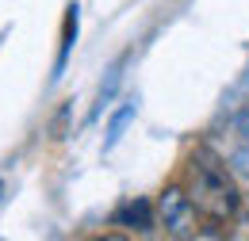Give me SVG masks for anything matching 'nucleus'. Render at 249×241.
Instances as JSON below:
<instances>
[{"label": "nucleus", "mask_w": 249, "mask_h": 241, "mask_svg": "<svg viewBox=\"0 0 249 241\" xmlns=\"http://www.w3.org/2000/svg\"><path fill=\"white\" fill-rule=\"evenodd\" d=\"M199 218L192 195L184 191V184H169L161 195H157V226L169 234V238H196L199 234Z\"/></svg>", "instance_id": "f03ea898"}, {"label": "nucleus", "mask_w": 249, "mask_h": 241, "mask_svg": "<svg viewBox=\"0 0 249 241\" xmlns=\"http://www.w3.org/2000/svg\"><path fill=\"white\" fill-rule=\"evenodd\" d=\"M180 184H184V191L192 195L196 211L203 214V222L226 226V222H234L242 214V191H238V184L230 180V172H226V165H222V157L215 150L199 146V150L192 153L188 165H184V180Z\"/></svg>", "instance_id": "f257e3e1"}, {"label": "nucleus", "mask_w": 249, "mask_h": 241, "mask_svg": "<svg viewBox=\"0 0 249 241\" xmlns=\"http://www.w3.org/2000/svg\"><path fill=\"white\" fill-rule=\"evenodd\" d=\"M0 195H4V180H0Z\"/></svg>", "instance_id": "39448f33"}, {"label": "nucleus", "mask_w": 249, "mask_h": 241, "mask_svg": "<svg viewBox=\"0 0 249 241\" xmlns=\"http://www.w3.org/2000/svg\"><path fill=\"white\" fill-rule=\"evenodd\" d=\"M73 38H77V4H69V8H65V31H62V54H58V69H62L65 58H69Z\"/></svg>", "instance_id": "20e7f679"}, {"label": "nucleus", "mask_w": 249, "mask_h": 241, "mask_svg": "<svg viewBox=\"0 0 249 241\" xmlns=\"http://www.w3.org/2000/svg\"><path fill=\"white\" fill-rule=\"evenodd\" d=\"M111 226H119L126 234H150L157 226V203L134 195V199H123L115 211H111Z\"/></svg>", "instance_id": "7ed1b4c3"}]
</instances>
